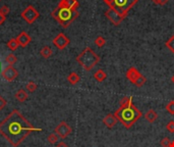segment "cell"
Returning <instances> with one entry per match:
<instances>
[{
    "mask_svg": "<svg viewBox=\"0 0 174 147\" xmlns=\"http://www.w3.org/2000/svg\"><path fill=\"white\" fill-rule=\"evenodd\" d=\"M105 14H106L107 18H108L110 21H112V24L114 26H118L122 21H123V18H124L119 12H117L115 9L110 8V7H109L108 10H106Z\"/></svg>",
    "mask_w": 174,
    "mask_h": 147,
    "instance_id": "10",
    "label": "cell"
},
{
    "mask_svg": "<svg viewBox=\"0 0 174 147\" xmlns=\"http://www.w3.org/2000/svg\"><path fill=\"white\" fill-rule=\"evenodd\" d=\"M166 129H167L169 133H174V121H170L167 124V126H166Z\"/></svg>",
    "mask_w": 174,
    "mask_h": 147,
    "instance_id": "31",
    "label": "cell"
},
{
    "mask_svg": "<svg viewBox=\"0 0 174 147\" xmlns=\"http://www.w3.org/2000/svg\"><path fill=\"white\" fill-rule=\"evenodd\" d=\"M142 75V74H140L138 69H136L135 67H131V68H129L128 69H127V72H126V74H125V76H126V78L130 81V82L134 84V82L139 78V77Z\"/></svg>",
    "mask_w": 174,
    "mask_h": 147,
    "instance_id": "13",
    "label": "cell"
},
{
    "mask_svg": "<svg viewBox=\"0 0 174 147\" xmlns=\"http://www.w3.org/2000/svg\"><path fill=\"white\" fill-rule=\"evenodd\" d=\"M39 131L42 129L33 126L17 109H13L0 123V135L12 147H18L32 132Z\"/></svg>",
    "mask_w": 174,
    "mask_h": 147,
    "instance_id": "1",
    "label": "cell"
},
{
    "mask_svg": "<svg viewBox=\"0 0 174 147\" xmlns=\"http://www.w3.org/2000/svg\"><path fill=\"white\" fill-rule=\"evenodd\" d=\"M5 60H6V62H7V64H8L9 65H13V64L17 61V58H16V55H14L13 53H10V54H8V55L6 56Z\"/></svg>",
    "mask_w": 174,
    "mask_h": 147,
    "instance_id": "23",
    "label": "cell"
},
{
    "mask_svg": "<svg viewBox=\"0 0 174 147\" xmlns=\"http://www.w3.org/2000/svg\"><path fill=\"white\" fill-rule=\"evenodd\" d=\"M37 88H38V85H37L34 81H30V82L27 83V85H25V90H27L29 93H34L37 90Z\"/></svg>",
    "mask_w": 174,
    "mask_h": 147,
    "instance_id": "21",
    "label": "cell"
},
{
    "mask_svg": "<svg viewBox=\"0 0 174 147\" xmlns=\"http://www.w3.org/2000/svg\"><path fill=\"white\" fill-rule=\"evenodd\" d=\"M56 147H68V145L65 142H60L56 145Z\"/></svg>",
    "mask_w": 174,
    "mask_h": 147,
    "instance_id": "34",
    "label": "cell"
},
{
    "mask_svg": "<svg viewBox=\"0 0 174 147\" xmlns=\"http://www.w3.org/2000/svg\"><path fill=\"white\" fill-rule=\"evenodd\" d=\"M169 147H174V140H172L171 142H170V145Z\"/></svg>",
    "mask_w": 174,
    "mask_h": 147,
    "instance_id": "37",
    "label": "cell"
},
{
    "mask_svg": "<svg viewBox=\"0 0 174 147\" xmlns=\"http://www.w3.org/2000/svg\"><path fill=\"white\" fill-rule=\"evenodd\" d=\"M72 129L66 122H61L58 126L54 129V133L59 136V138L65 139L66 137L71 134Z\"/></svg>",
    "mask_w": 174,
    "mask_h": 147,
    "instance_id": "7",
    "label": "cell"
},
{
    "mask_svg": "<svg viewBox=\"0 0 174 147\" xmlns=\"http://www.w3.org/2000/svg\"><path fill=\"white\" fill-rule=\"evenodd\" d=\"M6 104H7V101H6L5 99L1 96V95H0V111H1L2 109H4V108H5Z\"/></svg>",
    "mask_w": 174,
    "mask_h": 147,
    "instance_id": "32",
    "label": "cell"
},
{
    "mask_svg": "<svg viewBox=\"0 0 174 147\" xmlns=\"http://www.w3.org/2000/svg\"><path fill=\"white\" fill-rule=\"evenodd\" d=\"M118 120L116 119V116H114V113L112 115V113H109V115H107L104 119H103V123H104V125L107 127V128H113L115 125L117 124Z\"/></svg>",
    "mask_w": 174,
    "mask_h": 147,
    "instance_id": "14",
    "label": "cell"
},
{
    "mask_svg": "<svg viewBox=\"0 0 174 147\" xmlns=\"http://www.w3.org/2000/svg\"><path fill=\"white\" fill-rule=\"evenodd\" d=\"M146 82H147L146 78H145V77H144L143 75H140V76L139 77V78L135 81L134 84H135V85L136 87H143V86L146 84Z\"/></svg>",
    "mask_w": 174,
    "mask_h": 147,
    "instance_id": "24",
    "label": "cell"
},
{
    "mask_svg": "<svg viewBox=\"0 0 174 147\" xmlns=\"http://www.w3.org/2000/svg\"><path fill=\"white\" fill-rule=\"evenodd\" d=\"M52 17L62 28H67L79 17V12L57 6L52 12Z\"/></svg>",
    "mask_w": 174,
    "mask_h": 147,
    "instance_id": "4",
    "label": "cell"
},
{
    "mask_svg": "<svg viewBox=\"0 0 174 147\" xmlns=\"http://www.w3.org/2000/svg\"><path fill=\"white\" fill-rule=\"evenodd\" d=\"M170 142H171V140H170V138H168V137H164V138H163L162 140H161L160 144H161L162 147H169Z\"/></svg>",
    "mask_w": 174,
    "mask_h": 147,
    "instance_id": "30",
    "label": "cell"
},
{
    "mask_svg": "<svg viewBox=\"0 0 174 147\" xmlns=\"http://www.w3.org/2000/svg\"><path fill=\"white\" fill-rule=\"evenodd\" d=\"M142 111L134 103L120 105L119 108L114 112L118 122H120L125 129H130L142 117Z\"/></svg>",
    "mask_w": 174,
    "mask_h": 147,
    "instance_id": "2",
    "label": "cell"
},
{
    "mask_svg": "<svg viewBox=\"0 0 174 147\" xmlns=\"http://www.w3.org/2000/svg\"><path fill=\"white\" fill-rule=\"evenodd\" d=\"M0 1H1V0H0Z\"/></svg>",
    "mask_w": 174,
    "mask_h": 147,
    "instance_id": "39",
    "label": "cell"
},
{
    "mask_svg": "<svg viewBox=\"0 0 174 147\" xmlns=\"http://www.w3.org/2000/svg\"><path fill=\"white\" fill-rule=\"evenodd\" d=\"M171 82H172V83L174 84V75H173V76L171 77Z\"/></svg>",
    "mask_w": 174,
    "mask_h": 147,
    "instance_id": "38",
    "label": "cell"
},
{
    "mask_svg": "<svg viewBox=\"0 0 174 147\" xmlns=\"http://www.w3.org/2000/svg\"><path fill=\"white\" fill-rule=\"evenodd\" d=\"M80 77L77 75L76 72L70 73L67 76V81L70 85H76V84L80 82Z\"/></svg>",
    "mask_w": 174,
    "mask_h": 147,
    "instance_id": "17",
    "label": "cell"
},
{
    "mask_svg": "<svg viewBox=\"0 0 174 147\" xmlns=\"http://www.w3.org/2000/svg\"><path fill=\"white\" fill-rule=\"evenodd\" d=\"M95 44H96V46H97V47L101 48V47H103L106 44V40H105L104 37L99 36V37H97V38L95 39Z\"/></svg>",
    "mask_w": 174,
    "mask_h": 147,
    "instance_id": "25",
    "label": "cell"
},
{
    "mask_svg": "<svg viewBox=\"0 0 174 147\" xmlns=\"http://www.w3.org/2000/svg\"><path fill=\"white\" fill-rule=\"evenodd\" d=\"M7 47H8V49L9 50H11V51H16L17 48H18V43L16 41V38H12V39H10L8 42H7Z\"/></svg>",
    "mask_w": 174,
    "mask_h": 147,
    "instance_id": "20",
    "label": "cell"
},
{
    "mask_svg": "<svg viewBox=\"0 0 174 147\" xmlns=\"http://www.w3.org/2000/svg\"><path fill=\"white\" fill-rule=\"evenodd\" d=\"M94 78L96 81H98V82H103V81H105L107 78V74L103 71V69H100L94 74Z\"/></svg>",
    "mask_w": 174,
    "mask_h": 147,
    "instance_id": "19",
    "label": "cell"
},
{
    "mask_svg": "<svg viewBox=\"0 0 174 147\" xmlns=\"http://www.w3.org/2000/svg\"><path fill=\"white\" fill-rule=\"evenodd\" d=\"M80 3L77 0H60L58 6L63 7V8H68L71 10H77Z\"/></svg>",
    "mask_w": 174,
    "mask_h": 147,
    "instance_id": "12",
    "label": "cell"
},
{
    "mask_svg": "<svg viewBox=\"0 0 174 147\" xmlns=\"http://www.w3.org/2000/svg\"><path fill=\"white\" fill-rule=\"evenodd\" d=\"M138 1L139 0H112L109 7L115 9L117 12H119L122 17H125L131 7L135 6Z\"/></svg>",
    "mask_w": 174,
    "mask_h": 147,
    "instance_id": "5",
    "label": "cell"
},
{
    "mask_svg": "<svg viewBox=\"0 0 174 147\" xmlns=\"http://www.w3.org/2000/svg\"><path fill=\"white\" fill-rule=\"evenodd\" d=\"M1 76L7 82H12L18 77V71L14 69L12 65H8L1 72Z\"/></svg>",
    "mask_w": 174,
    "mask_h": 147,
    "instance_id": "9",
    "label": "cell"
},
{
    "mask_svg": "<svg viewBox=\"0 0 174 147\" xmlns=\"http://www.w3.org/2000/svg\"><path fill=\"white\" fill-rule=\"evenodd\" d=\"M47 140L50 144H56L57 141L59 140V136L57 134H55V133H52L47 137Z\"/></svg>",
    "mask_w": 174,
    "mask_h": 147,
    "instance_id": "26",
    "label": "cell"
},
{
    "mask_svg": "<svg viewBox=\"0 0 174 147\" xmlns=\"http://www.w3.org/2000/svg\"><path fill=\"white\" fill-rule=\"evenodd\" d=\"M166 110L170 113V115H174V100H171L169 103L166 105Z\"/></svg>",
    "mask_w": 174,
    "mask_h": 147,
    "instance_id": "29",
    "label": "cell"
},
{
    "mask_svg": "<svg viewBox=\"0 0 174 147\" xmlns=\"http://www.w3.org/2000/svg\"><path fill=\"white\" fill-rule=\"evenodd\" d=\"M145 117L149 123H155L158 119V113L154 109H150L145 113Z\"/></svg>",
    "mask_w": 174,
    "mask_h": 147,
    "instance_id": "15",
    "label": "cell"
},
{
    "mask_svg": "<svg viewBox=\"0 0 174 147\" xmlns=\"http://www.w3.org/2000/svg\"><path fill=\"white\" fill-rule=\"evenodd\" d=\"M76 60L81 65V68H83L85 71L90 72L100 61V57L92 48L86 47V48L77 55Z\"/></svg>",
    "mask_w": 174,
    "mask_h": 147,
    "instance_id": "3",
    "label": "cell"
},
{
    "mask_svg": "<svg viewBox=\"0 0 174 147\" xmlns=\"http://www.w3.org/2000/svg\"><path fill=\"white\" fill-rule=\"evenodd\" d=\"M39 17H40L39 12L35 8L34 6H32V5L28 6L27 8H25L24 12H21V17H23L24 20L30 25H32L33 23H35V21L38 20Z\"/></svg>",
    "mask_w": 174,
    "mask_h": 147,
    "instance_id": "6",
    "label": "cell"
},
{
    "mask_svg": "<svg viewBox=\"0 0 174 147\" xmlns=\"http://www.w3.org/2000/svg\"><path fill=\"white\" fill-rule=\"evenodd\" d=\"M16 41L18 43V45L21 47H27L32 41V38L27 32H21L20 35L16 37Z\"/></svg>",
    "mask_w": 174,
    "mask_h": 147,
    "instance_id": "11",
    "label": "cell"
},
{
    "mask_svg": "<svg viewBox=\"0 0 174 147\" xmlns=\"http://www.w3.org/2000/svg\"><path fill=\"white\" fill-rule=\"evenodd\" d=\"M131 103H134V102H132V98L131 97L125 96V97H123L120 100V105H129Z\"/></svg>",
    "mask_w": 174,
    "mask_h": 147,
    "instance_id": "28",
    "label": "cell"
},
{
    "mask_svg": "<svg viewBox=\"0 0 174 147\" xmlns=\"http://www.w3.org/2000/svg\"><path fill=\"white\" fill-rule=\"evenodd\" d=\"M40 54H41V56H42L43 58L48 59V58H50L51 56H52L53 51H52V49H51L49 46H44L43 48L40 50Z\"/></svg>",
    "mask_w": 174,
    "mask_h": 147,
    "instance_id": "18",
    "label": "cell"
},
{
    "mask_svg": "<svg viewBox=\"0 0 174 147\" xmlns=\"http://www.w3.org/2000/svg\"><path fill=\"white\" fill-rule=\"evenodd\" d=\"M9 13V7L7 6V5H3L0 7V14L3 17H7V14Z\"/></svg>",
    "mask_w": 174,
    "mask_h": 147,
    "instance_id": "27",
    "label": "cell"
},
{
    "mask_svg": "<svg viewBox=\"0 0 174 147\" xmlns=\"http://www.w3.org/2000/svg\"><path fill=\"white\" fill-rule=\"evenodd\" d=\"M4 21H5V17H3L1 14H0V26H1L3 23H4Z\"/></svg>",
    "mask_w": 174,
    "mask_h": 147,
    "instance_id": "35",
    "label": "cell"
},
{
    "mask_svg": "<svg viewBox=\"0 0 174 147\" xmlns=\"http://www.w3.org/2000/svg\"><path fill=\"white\" fill-rule=\"evenodd\" d=\"M104 2L106 3L107 5L108 6H110V4H111V2H112V0H104Z\"/></svg>",
    "mask_w": 174,
    "mask_h": 147,
    "instance_id": "36",
    "label": "cell"
},
{
    "mask_svg": "<svg viewBox=\"0 0 174 147\" xmlns=\"http://www.w3.org/2000/svg\"><path fill=\"white\" fill-rule=\"evenodd\" d=\"M165 45H166V47H167V48L170 51H171L172 53H174V35L170 37L167 41H166Z\"/></svg>",
    "mask_w": 174,
    "mask_h": 147,
    "instance_id": "22",
    "label": "cell"
},
{
    "mask_svg": "<svg viewBox=\"0 0 174 147\" xmlns=\"http://www.w3.org/2000/svg\"><path fill=\"white\" fill-rule=\"evenodd\" d=\"M70 43V40L68 37H66L63 33H59V34L53 39V44L57 49L62 50L64 49L66 46H68Z\"/></svg>",
    "mask_w": 174,
    "mask_h": 147,
    "instance_id": "8",
    "label": "cell"
},
{
    "mask_svg": "<svg viewBox=\"0 0 174 147\" xmlns=\"http://www.w3.org/2000/svg\"><path fill=\"white\" fill-rule=\"evenodd\" d=\"M14 97L16 98V100L17 101H20V102H24L25 101L28 99V93H27V91L24 90V89H20L16 94H14Z\"/></svg>",
    "mask_w": 174,
    "mask_h": 147,
    "instance_id": "16",
    "label": "cell"
},
{
    "mask_svg": "<svg viewBox=\"0 0 174 147\" xmlns=\"http://www.w3.org/2000/svg\"><path fill=\"white\" fill-rule=\"evenodd\" d=\"M152 1L155 2L156 4H159V5H164L169 1V0H152Z\"/></svg>",
    "mask_w": 174,
    "mask_h": 147,
    "instance_id": "33",
    "label": "cell"
}]
</instances>
